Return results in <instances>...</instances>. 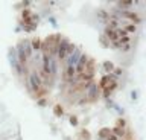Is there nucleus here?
Returning a JSON list of instances; mask_svg holds the SVG:
<instances>
[{"label": "nucleus", "mask_w": 146, "mask_h": 140, "mask_svg": "<svg viewBox=\"0 0 146 140\" xmlns=\"http://www.w3.org/2000/svg\"><path fill=\"white\" fill-rule=\"evenodd\" d=\"M100 87L104 88L105 94L108 96V94L113 92V88L116 87V81H114V79L111 78V76H105V78H104L102 81H100Z\"/></svg>", "instance_id": "nucleus-1"}, {"label": "nucleus", "mask_w": 146, "mask_h": 140, "mask_svg": "<svg viewBox=\"0 0 146 140\" xmlns=\"http://www.w3.org/2000/svg\"><path fill=\"white\" fill-rule=\"evenodd\" d=\"M34 47H40V41H38V38H35V40H34Z\"/></svg>", "instance_id": "nucleus-2"}, {"label": "nucleus", "mask_w": 146, "mask_h": 140, "mask_svg": "<svg viewBox=\"0 0 146 140\" xmlns=\"http://www.w3.org/2000/svg\"><path fill=\"white\" fill-rule=\"evenodd\" d=\"M108 140H117V135H108Z\"/></svg>", "instance_id": "nucleus-3"}]
</instances>
